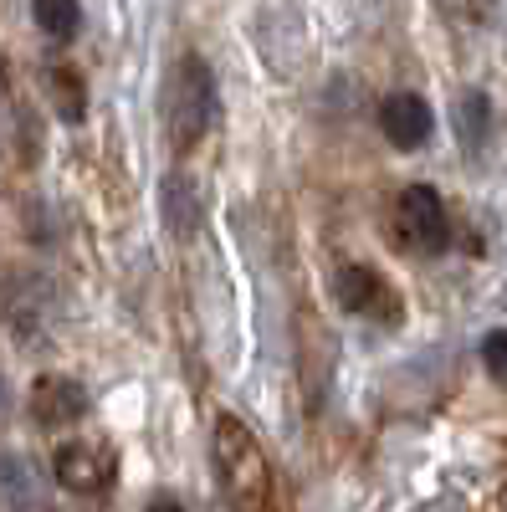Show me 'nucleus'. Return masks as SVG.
<instances>
[{
  "label": "nucleus",
  "mask_w": 507,
  "mask_h": 512,
  "mask_svg": "<svg viewBox=\"0 0 507 512\" xmlns=\"http://www.w3.org/2000/svg\"><path fill=\"white\" fill-rule=\"evenodd\" d=\"M379 128H385V139L395 149H420L431 139V103L426 98H415V93H390L385 103H379Z\"/></svg>",
  "instance_id": "nucleus-8"
},
{
  "label": "nucleus",
  "mask_w": 507,
  "mask_h": 512,
  "mask_svg": "<svg viewBox=\"0 0 507 512\" xmlns=\"http://www.w3.org/2000/svg\"><path fill=\"white\" fill-rule=\"evenodd\" d=\"M52 88H57V98H62V118H82V103H88V93H82V82L67 72V67H57L52 72Z\"/></svg>",
  "instance_id": "nucleus-13"
},
{
  "label": "nucleus",
  "mask_w": 507,
  "mask_h": 512,
  "mask_svg": "<svg viewBox=\"0 0 507 512\" xmlns=\"http://www.w3.org/2000/svg\"><path fill=\"white\" fill-rule=\"evenodd\" d=\"M0 313H6L16 344H47L57 328V287L41 272H11L0 282Z\"/></svg>",
  "instance_id": "nucleus-3"
},
{
  "label": "nucleus",
  "mask_w": 507,
  "mask_h": 512,
  "mask_svg": "<svg viewBox=\"0 0 507 512\" xmlns=\"http://www.w3.org/2000/svg\"><path fill=\"white\" fill-rule=\"evenodd\" d=\"M52 472L77 497H103L118 477V456L103 441H62L57 456H52Z\"/></svg>",
  "instance_id": "nucleus-4"
},
{
  "label": "nucleus",
  "mask_w": 507,
  "mask_h": 512,
  "mask_svg": "<svg viewBox=\"0 0 507 512\" xmlns=\"http://www.w3.org/2000/svg\"><path fill=\"white\" fill-rule=\"evenodd\" d=\"M456 128H461V144H467L472 154L487 149V134H492V103H487V93H467V98H461Z\"/></svg>",
  "instance_id": "nucleus-10"
},
{
  "label": "nucleus",
  "mask_w": 507,
  "mask_h": 512,
  "mask_svg": "<svg viewBox=\"0 0 507 512\" xmlns=\"http://www.w3.org/2000/svg\"><path fill=\"white\" fill-rule=\"evenodd\" d=\"M395 226H400L405 246L426 251V256H436V251L451 246L446 205H441V195H436L431 185H410V190H400V200H395Z\"/></svg>",
  "instance_id": "nucleus-5"
},
{
  "label": "nucleus",
  "mask_w": 507,
  "mask_h": 512,
  "mask_svg": "<svg viewBox=\"0 0 507 512\" xmlns=\"http://www.w3.org/2000/svg\"><path fill=\"white\" fill-rule=\"evenodd\" d=\"M200 190L185 180V175H169L164 180V195H159V210H164V221H169V231H175L180 241H190L195 231H200V200H195Z\"/></svg>",
  "instance_id": "nucleus-9"
},
{
  "label": "nucleus",
  "mask_w": 507,
  "mask_h": 512,
  "mask_svg": "<svg viewBox=\"0 0 507 512\" xmlns=\"http://www.w3.org/2000/svg\"><path fill=\"white\" fill-rule=\"evenodd\" d=\"M338 292V303H344L349 313L359 318H374V323H400L405 318V303H400V292L390 287L385 272H374V267H344L333 282Z\"/></svg>",
  "instance_id": "nucleus-6"
},
{
  "label": "nucleus",
  "mask_w": 507,
  "mask_h": 512,
  "mask_svg": "<svg viewBox=\"0 0 507 512\" xmlns=\"http://www.w3.org/2000/svg\"><path fill=\"white\" fill-rule=\"evenodd\" d=\"M210 461H216L221 492L231 502H262L267 497V456L251 436V425L236 415L216 420V441H210Z\"/></svg>",
  "instance_id": "nucleus-2"
},
{
  "label": "nucleus",
  "mask_w": 507,
  "mask_h": 512,
  "mask_svg": "<svg viewBox=\"0 0 507 512\" xmlns=\"http://www.w3.org/2000/svg\"><path fill=\"white\" fill-rule=\"evenodd\" d=\"M216 77L200 57H180L175 72L164 82V134H169V149L175 154H190L210 123H216Z\"/></svg>",
  "instance_id": "nucleus-1"
},
{
  "label": "nucleus",
  "mask_w": 507,
  "mask_h": 512,
  "mask_svg": "<svg viewBox=\"0 0 507 512\" xmlns=\"http://www.w3.org/2000/svg\"><path fill=\"white\" fill-rule=\"evenodd\" d=\"M0 477H6V482H0V497H6V502H36V466L31 461H21V456H0Z\"/></svg>",
  "instance_id": "nucleus-12"
},
{
  "label": "nucleus",
  "mask_w": 507,
  "mask_h": 512,
  "mask_svg": "<svg viewBox=\"0 0 507 512\" xmlns=\"http://www.w3.org/2000/svg\"><path fill=\"white\" fill-rule=\"evenodd\" d=\"M482 364H487V374L507 390V328H497V333L482 338Z\"/></svg>",
  "instance_id": "nucleus-14"
},
{
  "label": "nucleus",
  "mask_w": 507,
  "mask_h": 512,
  "mask_svg": "<svg viewBox=\"0 0 507 512\" xmlns=\"http://www.w3.org/2000/svg\"><path fill=\"white\" fill-rule=\"evenodd\" d=\"M82 415H88V390L72 374H41L31 384V420L41 431H67Z\"/></svg>",
  "instance_id": "nucleus-7"
},
{
  "label": "nucleus",
  "mask_w": 507,
  "mask_h": 512,
  "mask_svg": "<svg viewBox=\"0 0 507 512\" xmlns=\"http://www.w3.org/2000/svg\"><path fill=\"white\" fill-rule=\"evenodd\" d=\"M31 16H36V26L47 31L52 41H72L77 26H82L77 0H31Z\"/></svg>",
  "instance_id": "nucleus-11"
}]
</instances>
